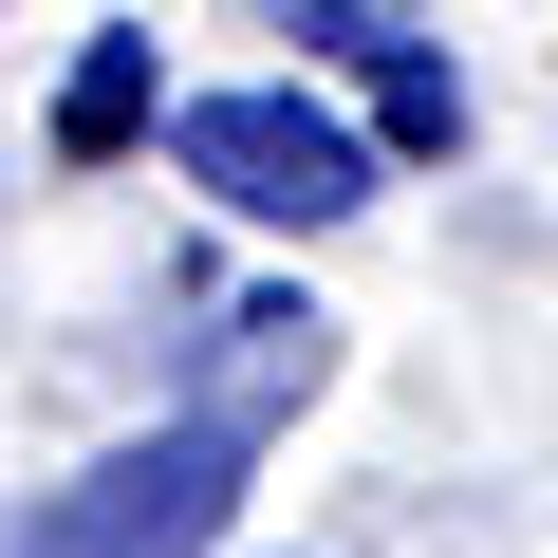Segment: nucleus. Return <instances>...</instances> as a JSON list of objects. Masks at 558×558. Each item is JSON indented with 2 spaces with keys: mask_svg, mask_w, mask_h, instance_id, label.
I'll list each match as a JSON object with an SVG mask.
<instances>
[{
  "mask_svg": "<svg viewBox=\"0 0 558 558\" xmlns=\"http://www.w3.org/2000/svg\"><path fill=\"white\" fill-rule=\"evenodd\" d=\"M242 465H260V428L168 410L149 447H94L75 484H38L20 521H0V558H205L242 521Z\"/></svg>",
  "mask_w": 558,
  "mask_h": 558,
  "instance_id": "1",
  "label": "nucleus"
},
{
  "mask_svg": "<svg viewBox=\"0 0 558 558\" xmlns=\"http://www.w3.org/2000/svg\"><path fill=\"white\" fill-rule=\"evenodd\" d=\"M168 168L242 223H354L373 205V131L317 112V94H186L168 112Z\"/></svg>",
  "mask_w": 558,
  "mask_h": 558,
  "instance_id": "2",
  "label": "nucleus"
},
{
  "mask_svg": "<svg viewBox=\"0 0 558 558\" xmlns=\"http://www.w3.org/2000/svg\"><path fill=\"white\" fill-rule=\"evenodd\" d=\"M317 373H336V317H317V299H242V317L205 336V391H186V410L279 428V410H317Z\"/></svg>",
  "mask_w": 558,
  "mask_h": 558,
  "instance_id": "3",
  "label": "nucleus"
},
{
  "mask_svg": "<svg viewBox=\"0 0 558 558\" xmlns=\"http://www.w3.org/2000/svg\"><path fill=\"white\" fill-rule=\"evenodd\" d=\"M131 131H149V38H94V57L57 75V149L94 168V149H131Z\"/></svg>",
  "mask_w": 558,
  "mask_h": 558,
  "instance_id": "4",
  "label": "nucleus"
},
{
  "mask_svg": "<svg viewBox=\"0 0 558 558\" xmlns=\"http://www.w3.org/2000/svg\"><path fill=\"white\" fill-rule=\"evenodd\" d=\"M391 149H465V94H447V57H391Z\"/></svg>",
  "mask_w": 558,
  "mask_h": 558,
  "instance_id": "5",
  "label": "nucleus"
}]
</instances>
